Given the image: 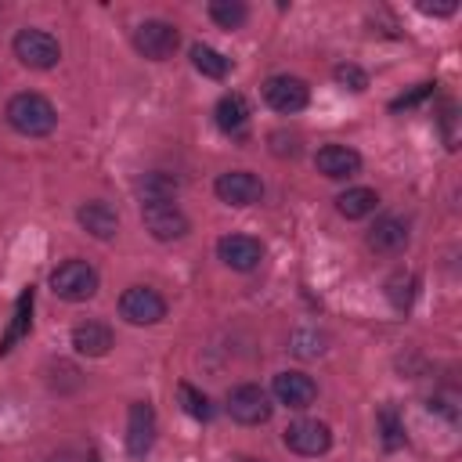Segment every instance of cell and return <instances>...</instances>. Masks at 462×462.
I'll return each mask as SVG.
<instances>
[{
  "instance_id": "25",
  "label": "cell",
  "mask_w": 462,
  "mask_h": 462,
  "mask_svg": "<svg viewBox=\"0 0 462 462\" xmlns=\"http://www.w3.org/2000/svg\"><path fill=\"white\" fill-rule=\"evenodd\" d=\"M325 343H328V336L318 332V328H296V332L289 336V350H292L296 357H303V361L325 354Z\"/></svg>"
},
{
  "instance_id": "30",
  "label": "cell",
  "mask_w": 462,
  "mask_h": 462,
  "mask_svg": "<svg viewBox=\"0 0 462 462\" xmlns=\"http://www.w3.org/2000/svg\"><path fill=\"white\" fill-rule=\"evenodd\" d=\"M271 144H274V155H300V137L296 134H271Z\"/></svg>"
},
{
  "instance_id": "10",
  "label": "cell",
  "mask_w": 462,
  "mask_h": 462,
  "mask_svg": "<svg viewBox=\"0 0 462 462\" xmlns=\"http://www.w3.org/2000/svg\"><path fill=\"white\" fill-rule=\"evenodd\" d=\"M285 448L303 455V458H318V455H325L332 448V430L325 422H318V419H296L285 430Z\"/></svg>"
},
{
  "instance_id": "12",
  "label": "cell",
  "mask_w": 462,
  "mask_h": 462,
  "mask_svg": "<svg viewBox=\"0 0 462 462\" xmlns=\"http://www.w3.org/2000/svg\"><path fill=\"white\" fill-rule=\"evenodd\" d=\"M217 256L231 267V271H253L263 260V242L253 235H224L217 242Z\"/></svg>"
},
{
  "instance_id": "8",
  "label": "cell",
  "mask_w": 462,
  "mask_h": 462,
  "mask_svg": "<svg viewBox=\"0 0 462 462\" xmlns=\"http://www.w3.org/2000/svg\"><path fill=\"white\" fill-rule=\"evenodd\" d=\"M263 101L282 112V116H292V112H303L307 101H310V87L300 79V76H271L263 79Z\"/></svg>"
},
{
  "instance_id": "19",
  "label": "cell",
  "mask_w": 462,
  "mask_h": 462,
  "mask_svg": "<svg viewBox=\"0 0 462 462\" xmlns=\"http://www.w3.org/2000/svg\"><path fill=\"white\" fill-rule=\"evenodd\" d=\"M177 191H180V180L173 173H166V170H152V173H144L137 180L141 202H173Z\"/></svg>"
},
{
  "instance_id": "4",
  "label": "cell",
  "mask_w": 462,
  "mask_h": 462,
  "mask_svg": "<svg viewBox=\"0 0 462 462\" xmlns=\"http://www.w3.org/2000/svg\"><path fill=\"white\" fill-rule=\"evenodd\" d=\"M141 220H144V231L155 242H177L191 231V220L184 217V209L177 202H144Z\"/></svg>"
},
{
  "instance_id": "3",
  "label": "cell",
  "mask_w": 462,
  "mask_h": 462,
  "mask_svg": "<svg viewBox=\"0 0 462 462\" xmlns=\"http://www.w3.org/2000/svg\"><path fill=\"white\" fill-rule=\"evenodd\" d=\"M11 51L29 69H54L61 58V47L47 29H18L11 40Z\"/></svg>"
},
{
  "instance_id": "9",
  "label": "cell",
  "mask_w": 462,
  "mask_h": 462,
  "mask_svg": "<svg viewBox=\"0 0 462 462\" xmlns=\"http://www.w3.org/2000/svg\"><path fill=\"white\" fill-rule=\"evenodd\" d=\"M155 444V408L148 401H134L126 411V455L141 462Z\"/></svg>"
},
{
  "instance_id": "22",
  "label": "cell",
  "mask_w": 462,
  "mask_h": 462,
  "mask_svg": "<svg viewBox=\"0 0 462 462\" xmlns=\"http://www.w3.org/2000/svg\"><path fill=\"white\" fill-rule=\"evenodd\" d=\"M191 65H195L202 76H209V79H224L227 69H231V61H227L220 51L206 47V43H195V47H191Z\"/></svg>"
},
{
  "instance_id": "28",
  "label": "cell",
  "mask_w": 462,
  "mask_h": 462,
  "mask_svg": "<svg viewBox=\"0 0 462 462\" xmlns=\"http://www.w3.org/2000/svg\"><path fill=\"white\" fill-rule=\"evenodd\" d=\"M336 83L339 87H346V90H354V94H361L365 87H368V72L361 69V65H354V61H343V65H336Z\"/></svg>"
},
{
  "instance_id": "29",
  "label": "cell",
  "mask_w": 462,
  "mask_h": 462,
  "mask_svg": "<svg viewBox=\"0 0 462 462\" xmlns=\"http://www.w3.org/2000/svg\"><path fill=\"white\" fill-rule=\"evenodd\" d=\"M430 94H433V83H419L411 94H401L397 101H390V108H393V112H401V108H411V105H419V101H422V97H430Z\"/></svg>"
},
{
  "instance_id": "17",
  "label": "cell",
  "mask_w": 462,
  "mask_h": 462,
  "mask_svg": "<svg viewBox=\"0 0 462 462\" xmlns=\"http://www.w3.org/2000/svg\"><path fill=\"white\" fill-rule=\"evenodd\" d=\"M112 343H116V336L105 321H79L72 328V346L83 357H105L112 350Z\"/></svg>"
},
{
  "instance_id": "18",
  "label": "cell",
  "mask_w": 462,
  "mask_h": 462,
  "mask_svg": "<svg viewBox=\"0 0 462 462\" xmlns=\"http://www.w3.org/2000/svg\"><path fill=\"white\" fill-rule=\"evenodd\" d=\"M213 116H217V126H220L224 134H231V137H242L245 126H249V105H245L242 94H224V97L217 101Z\"/></svg>"
},
{
  "instance_id": "32",
  "label": "cell",
  "mask_w": 462,
  "mask_h": 462,
  "mask_svg": "<svg viewBox=\"0 0 462 462\" xmlns=\"http://www.w3.org/2000/svg\"><path fill=\"white\" fill-rule=\"evenodd\" d=\"M238 462H263V458H238Z\"/></svg>"
},
{
  "instance_id": "24",
  "label": "cell",
  "mask_w": 462,
  "mask_h": 462,
  "mask_svg": "<svg viewBox=\"0 0 462 462\" xmlns=\"http://www.w3.org/2000/svg\"><path fill=\"white\" fill-rule=\"evenodd\" d=\"M209 18L220 25V29H242L245 25V18H249V7L242 4V0H213L209 4Z\"/></svg>"
},
{
  "instance_id": "31",
  "label": "cell",
  "mask_w": 462,
  "mask_h": 462,
  "mask_svg": "<svg viewBox=\"0 0 462 462\" xmlns=\"http://www.w3.org/2000/svg\"><path fill=\"white\" fill-rule=\"evenodd\" d=\"M419 11H422V14L448 18V14H455V11H458V4H455V0H448V4H419Z\"/></svg>"
},
{
  "instance_id": "1",
  "label": "cell",
  "mask_w": 462,
  "mask_h": 462,
  "mask_svg": "<svg viewBox=\"0 0 462 462\" xmlns=\"http://www.w3.org/2000/svg\"><path fill=\"white\" fill-rule=\"evenodd\" d=\"M4 116H7V123H11L18 134H25V137H47V134L58 126V108H54L43 94H36V90L14 94V97L7 101V108H4Z\"/></svg>"
},
{
  "instance_id": "21",
  "label": "cell",
  "mask_w": 462,
  "mask_h": 462,
  "mask_svg": "<svg viewBox=\"0 0 462 462\" xmlns=\"http://www.w3.org/2000/svg\"><path fill=\"white\" fill-rule=\"evenodd\" d=\"M29 314H32V285L18 296V303H14V318H11V328H7V336L0 339V354H7L25 332H29Z\"/></svg>"
},
{
  "instance_id": "33",
  "label": "cell",
  "mask_w": 462,
  "mask_h": 462,
  "mask_svg": "<svg viewBox=\"0 0 462 462\" xmlns=\"http://www.w3.org/2000/svg\"><path fill=\"white\" fill-rule=\"evenodd\" d=\"M47 462H58V458H47Z\"/></svg>"
},
{
  "instance_id": "7",
  "label": "cell",
  "mask_w": 462,
  "mask_h": 462,
  "mask_svg": "<svg viewBox=\"0 0 462 462\" xmlns=\"http://www.w3.org/2000/svg\"><path fill=\"white\" fill-rule=\"evenodd\" d=\"M119 314L130 325H159L166 318V300L148 285H130L119 296Z\"/></svg>"
},
{
  "instance_id": "27",
  "label": "cell",
  "mask_w": 462,
  "mask_h": 462,
  "mask_svg": "<svg viewBox=\"0 0 462 462\" xmlns=\"http://www.w3.org/2000/svg\"><path fill=\"white\" fill-rule=\"evenodd\" d=\"M177 397H180L184 411H188L195 422H209V419H213V404H209V397H206L202 390H195L191 383H180V386H177Z\"/></svg>"
},
{
  "instance_id": "6",
  "label": "cell",
  "mask_w": 462,
  "mask_h": 462,
  "mask_svg": "<svg viewBox=\"0 0 462 462\" xmlns=\"http://www.w3.org/2000/svg\"><path fill=\"white\" fill-rule=\"evenodd\" d=\"M177 43H180L177 25H170V22H162V18H148V22H141V25L134 29V47H137L148 61H166V58L177 51Z\"/></svg>"
},
{
  "instance_id": "11",
  "label": "cell",
  "mask_w": 462,
  "mask_h": 462,
  "mask_svg": "<svg viewBox=\"0 0 462 462\" xmlns=\"http://www.w3.org/2000/svg\"><path fill=\"white\" fill-rule=\"evenodd\" d=\"M213 191H217V199L227 202V206H253V202L263 199V184H260V177L249 173V170H227V173H220V177L213 180Z\"/></svg>"
},
{
  "instance_id": "14",
  "label": "cell",
  "mask_w": 462,
  "mask_h": 462,
  "mask_svg": "<svg viewBox=\"0 0 462 462\" xmlns=\"http://www.w3.org/2000/svg\"><path fill=\"white\" fill-rule=\"evenodd\" d=\"M271 393H274V401L285 404V408H307V404H314L318 386H314V379L303 375V372H278L274 383H271Z\"/></svg>"
},
{
  "instance_id": "23",
  "label": "cell",
  "mask_w": 462,
  "mask_h": 462,
  "mask_svg": "<svg viewBox=\"0 0 462 462\" xmlns=\"http://www.w3.org/2000/svg\"><path fill=\"white\" fill-rule=\"evenodd\" d=\"M379 440H383L386 451L404 448V422H401V411L393 404H383L379 408Z\"/></svg>"
},
{
  "instance_id": "2",
  "label": "cell",
  "mask_w": 462,
  "mask_h": 462,
  "mask_svg": "<svg viewBox=\"0 0 462 462\" xmlns=\"http://www.w3.org/2000/svg\"><path fill=\"white\" fill-rule=\"evenodd\" d=\"M97 271L87 263V260H65V263H58L54 271H51V289H54V296H61V300H69V303H83V300H90L94 292H97Z\"/></svg>"
},
{
  "instance_id": "15",
  "label": "cell",
  "mask_w": 462,
  "mask_h": 462,
  "mask_svg": "<svg viewBox=\"0 0 462 462\" xmlns=\"http://www.w3.org/2000/svg\"><path fill=\"white\" fill-rule=\"evenodd\" d=\"M314 166H318V173H325L328 180H343V177H354V173L361 170V155H357L350 144H325V148H318Z\"/></svg>"
},
{
  "instance_id": "13",
  "label": "cell",
  "mask_w": 462,
  "mask_h": 462,
  "mask_svg": "<svg viewBox=\"0 0 462 462\" xmlns=\"http://www.w3.org/2000/svg\"><path fill=\"white\" fill-rule=\"evenodd\" d=\"M408 238H411V231H408V220H401V217H379L368 227V249L379 253V256L404 253L408 249Z\"/></svg>"
},
{
  "instance_id": "5",
  "label": "cell",
  "mask_w": 462,
  "mask_h": 462,
  "mask_svg": "<svg viewBox=\"0 0 462 462\" xmlns=\"http://www.w3.org/2000/svg\"><path fill=\"white\" fill-rule=\"evenodd\" d=\"M271 411H274L271 393L260 390L256 383H242V386H235L227 393V415L235 422H242V426H260V422L271 419Z\"/></svg>"
},
{
  "instance_id": "26",
  "label": "cell",
  "mask_w": 462,
  "mask_h": 462,
  "mask_svg": "<svg viewBox=\"0 0 462 462\" xmlns=\"http://www.w3.org/2000/svg\"><path fill=\"white\" fill-rule=\"evenodd\" d=\"M415 289H419V278L408 274V271H397V274H390V282H386V296H390V303H393L397 310H408V307H411Z\"/></svg>"
},
{
  "instance_id": "20",
  "label": "cell",
  "mask_w": 462,
  "mask_h": 462,
  "mask_svg": "<svg viewBox=\"0 0 462 462\" xmlns=\"http://www.w3.org/2000/svg\"><path fill=\"white\" fill-rule=\"evenodd\" d=\"M379 206V195L372 188H346L343 195H336V213L346 220H365L372 217Z\"/></svg>"
},
{
  "instance_id": "16",
  "label": "cell",
  "mask_w": 462,
  "mask_h": 462,
  "mask_svg": "<svg viewBox=\"0 0 462 462\" xmlns=\"http://www.w3.org/2000/svg\"><path fill=\"white\" fill-rule=\"evenodd\" d=\"M76 220H79V227H83L90 238H97V242H108V238H116V231H119L116 209H112L108 202H101V199L83 202V206L76 209Z\"/></svg>"
}]
</instances>
